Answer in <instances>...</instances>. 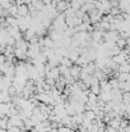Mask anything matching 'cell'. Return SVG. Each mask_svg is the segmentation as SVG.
Segmentation results:
<instances>
[{"label":"cell","mask_w":130,"mask_h":132,"mask_svg":"<svg viewBox=\"0 0 130 132\" xmlns=\"http://www.w3.org/2000/svg\"><path fill=\"white\" fill-rule=\"evenodd\" d=\"M57 132H73V131L69 127H66V126H61V127L57 128Z\"/></svg>","instance_id":"5"},{"label":"cell","mask_w":130,"mask_h":132,"mask_svg":"<svg viewBox=\"0 0 130 132\" xmlns=\"http://www.w3.org/2000/svg\"><path fill=\"white\" fill-rule=\"evenodd\" d=\"M0 132H8V130H0Z\"/></svg>","instance_id":"6"},{"label":"cell","mask_w":130,"mask_h":132,"mask_svg":"<svg viewBox=\"0 0 130 132\" xmlns=\"http://www.w3.org/2000/svg\"><path fill=\"white\" fill-rule=\"evenodd\" d=\"M89 91L92 92V94H94V95H98L99 92H101V87H99V85H92V86H89Z\"/></svg>","instance_id":"4"},{"label":"cell","mask_w":130,"mask_h":132,"mask_svg":"<svg viewBox=\"0 0 130 132\" xmlns=\"http://www.w3.org/2000/svg\"><path fill=\"white\" fill-rule=\"evenodd\" d=\"M117 88H119L121 92H128V91L130 90L129 81H119V84H117Z\"/></svg>","instance_id":"1"},{"label":"cell","mask_w":130,"mask_h":132,"mask_svg":"<svg viewBox=\"0 0 130 132\" xmlns=\"http://www.w3.org/2000/svg\"><path fill=\"white\" fill-rule=\"evenodd\" d=\"M8 128V117H0V130Z\"/></svg>","instance_id":"3"},{"label":"cell","mask_w":130,"mask_h":132,"mask_svg":"<svg viewBox=\"0 0 130 132\" xmlns=\"http://www.w3.org/2000/svg\"><path fill=\"white\" fill-rule=\"evenodd\" d=\"M83 116L86 118H88V119H91V121H94L96 119V114H94V112L92 109H86L84 113H83Z\"/></svg>","instance_id":"2"},{"label":"cell","mask_w":130,"mask_h":132,"mask_svg":"<svg viewBox=\"0 0 130 132\" xmlns=\"http://www.w3.org/2000/svg\"><path fill=\"white\" fill-rule=\"evenodd\" d=\"M23 132H31V131H28V130H26V131H23Z\"/></svg>","instance_id":"7"}]
</instances>
